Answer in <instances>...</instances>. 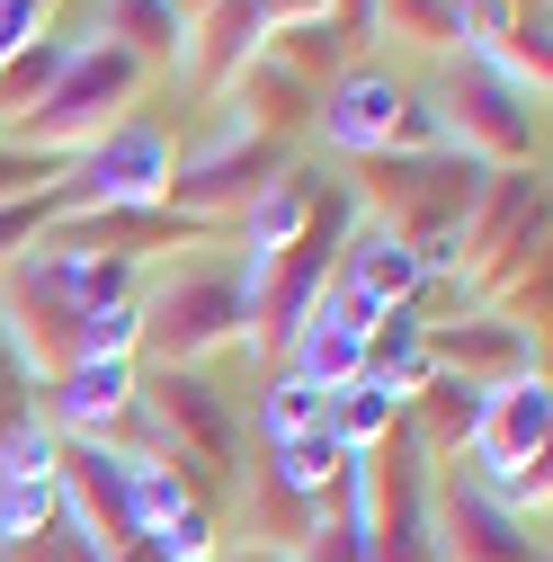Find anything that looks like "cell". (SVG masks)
<instances>
[{
    "label": "cell",
    "mask_w": 553,
    "mask_h": 562,
    "mask_svg": "<svg viewBox=\"0 0 553 562\" xmlns=\"http://www.w3.org/2000/svg\"><path fill=\"white\" fill-rule=\"evenodd\" d=\"M144 313V339L161 348L170 375H196L215 348H250V277L241 259H179Z\"/></svg>",
    "instance_id": "obj_1"
},
{
    "label": "cell",
    "mask_w": 553,
    "mask_h": 562,
    "mask_svg": "<svg viewBox=\"0 0 553 562\" xmlns=\"http://www.w3.org/2000/svg\"><path fill=\"white\" fill-rule=\"evenodd\" d=\"M153 81V63L144 54H125L116 36H72V63L54 72V90L10 125V144H27V153H45V161H63L72 144H99V134L116 125V108Z\"/></svg>",
    "instance_id": "obj_2"
},
{
    "label": "cell",
    "mask_w": 553,
    "mask_h": 562,
    "mask_svg": "<svg viewBox=\"0 0 553 562\" xmlns=\"http://www.w3.org/2000/svg\"><path fill=\"white\" fill-rule=\"evenodd\" d=\"M420 99L438 116V144L464 153V161H527L535 153V90H518L500 63H482V54H464Z\"/></svg>",
    "instance_id": "obj_3"
},
{
    "label": "cell",
    "mask_w": 553,
    "mask_h": 562,
    "mask_svg": "<svg viewBox=\"0 0 553 562\" xmlns=\"http://www.w3.org/2000/svg\"><path fill=\"white\" fill-rule=\"evenodd\" d=\"M268 179H286V144L241 116H224L188 161H170V196H179V224H215L233 205H250Z\"/></svg>",
    "instance_id": "obj_4"
},
{
    "label": "cell",
    "mask_w": 553,
    "mask_h": 562,
    "mask_svg": "<svg viewBox=\"0 0 553 562\" xmlns=\"http://www.w3.org/2000/svg\"><path fill=\"white\" fill-rule=\"evenodd\" d=\"M161 196H170V134L153 116H116L99 144H81L72 188H63V205H81V215H134Z\"/></svg>",
    "instance_id": "obj_5"
},
{
    "label": "cell",
    "mask_w": 553,
    "mask_h": 562,
    "mask_svg": "<svg viewBox=\"0 0 553 562\" xmlns=\"http://www.w3.org/2000/svg\"><path fill=\"white\" fill-rule=\"evenodd\" d=\"M313 125H321V144L330 153H402V134H410V81H393L384 63H349L321 99H313Z\"/></svg>",
    "instance_id": "obj_6"
},
{
    "label": "cell",
    "mask_w": 553,
    "mask_h": 562,
    "mask_svg": "<svg viewBox=\"0 0 553 562\" xmlns=\"http://www.w3.org/2000/svg\"><path fill=\"white\" fill-rule=\"evenodd\" d=\"M375 322H384V304H366L358 286H330L313 295V313L295 322V339H286V375H304L313 393H339L349 375H366V339H375Z\"/></svg>",
    "instance_id": "obj_7"
},
{
    "label": "cell",
    "mask_w": 553,
    "mask_h": 562,
    "mask_svg": "<svg viewBox=\"0 0 553 562\" xmlns=\"http://www.w3.org/2000/svg\"><path fill=\"white\" fill-rule=\"evenodd\" d=\"M125 411H134V358H72L63 384H54V419H45V429L54 438L63 429H72V438H108Z\"/></svg>",
    "instance_id": "obj_8"
},
{
    "label": "cell",
    "mask_w": 553,
    "mask_h": 562,
    "mask_svg": "<svg viewBox=\"0 0 553 562\" xmlns=\"http://www.w3.org/2000/svg\"><path fill=\"white\" fill-rule=\"evenodd\" d=\"M134 402H144V419L179 447V464H188V447H196V456H233V419H224L215 384H196V375H170V367H161V384L134 393Z\"/></svg>",
    "instance_id": "obj_9"
},
{
    "label": "cell",
    "mask_w": 553,
    "mask_h": 562,
    "mask_svg": "<svg viewBox=\"0 0 553 562\" xmlns=\"http://www.w3.org/2000/svg\"><path fill=\"white\" fill-rule=\"evenodd\" d=\"M339 286H358L366 304H384V313H402L410 295H420L429 286V277H420V259H410V241H393L384 224H358L349 233V250H339Z\"/></svg>",
    "instance_id": "obj_10"
},
{
    "label": "cell",
    "mask_w": 553,
    "mask_h": 562,
    "mask_svg": "<svg viewBox=\"0 0 553 562\" xmlns=\"http://www.w3.org/2000/svg\"><path fill=\"white\" fill-rule=\"evenodd\" d=\"M321 429H330L339 456H375L402 429V393H384L375 375H349L339 393H321Z\"/></svg>",
    "instance_id": "obj_11"
},
{
    "label": "cell",
    "mask_w": 553,
    "mask_h": 562,
    "mask_svg": "<svg viewBox=\"0 0 553 562\" xmlns=\"http://www.w3.org/2000/svg\"><path fill=\"white\" fill-rule=\"evenodd\" d=\"M313 224V179H268L250 205H241V259H276V250H295Z\"/></svg>",
    "instance_id": "obj_12"
},
{
    "label": "cell",
    "mask_w": 553,
    "mask_h": 562,
    "mask_svg": "<svg viewBox=\"0 0 553 562\" xmlns=\"http://www.w3.org/2000/svg\"><path fill=\"white\" fill-rule=\"evenodd\" d=\"M268 63H276V72H295L304 90H313V72H349V27H339L330 10H304V19H286V27H276L268 36Z\"/></svg>",
    "instance_id": "obj_13"
},
{
    "label": "cell",
    "mask_w": 553,
    "mask_h": 562,
    "mask_svg": "<svg viewBox=\"0 0 553 562\" xmlns=\"http://www.w3.org/2000/svg\"><path fill=\"white\" fill-rule=\"evenodd\" d=\"M54 518H63V491H54V482H0V553L45 544Z\"/></svg>",
    "instance_id": "obj_14"
},
{
    "label": "cell",
    "mask_w": 553,
    "mask_h": 562,
    "mask_svg": "<svg viewBox=\"0 0 553 562\" xmlns=\"http://www.w3.org/2000/svg\"><path fill=\"white\" fill-rule=\"evenodd\" d=\"M54 473H63V438L36 411H19L10 429H0V482H54Z\"/></svg>",
    "instance_id": "obj_15"
},
{
    "label": "cell",
    "mask_w": 553,
    "mask_h": 562,
    "mask_svg": "<svg viewBox=\"0 0 553 562\" xmlns=\"http://www.w3.org/2000/svg\"><path fill=\"white\" fill-rule=\"evenodd\" d=\"M313 429H321V393H313L304 375H276V384L259 393V438L286 447V438H313Z\"/></svg>",
    "instance_id": "obj_16"
},
{
    "label": "cell",
    "mask_w": 553,
    "mask_h": 562,
    "mask_svg": "<svg viewBox=\"0 0 553 562\" xmlns=\"http://www.w3.org/2000/svg\"><path fill=\"white\" fill-rule=\"evenodd\" d=\"M134 348H144V313H134V295L81 313V330H72V358H134Z\"/></svg>",
    "instance_id": "obj_17"
},
{
    "label": "cell",
    "mask_w": 553,
    "mask_h": 562,
    "mask_svg": "<svg viewBox=\"0 0 553 562\" xmlns=\"http://www.w3.org/2000/svg\"><path fill=\"white\" fill-rule=\"evenodd\" d=\"M45 10H54V0H0V63H19V54L36 45Z\"/></svg>",
    "instance_id": "obj_18"
},
{
    "label": "cell",
    "mask_w": 553,
    "mask_h": 562,
    "mask_svg": "<svg viewBox=\"0 0 553 562\" xmlns=\"http://www.w3.org/2000/svg\"><path fill=\"white\" fill-rule=\"evenodd\" d=\"M27 179H54V161H45V153H27V144H0V205H19V196H27Z\"/></svg>",
    "instance_id": "obj_19"
},
{
    "label": "cell",
    "mask_w": 553,
    "mask_h": 562,
    "mask_svg": "<svg viewBox=\"0 0 553 562\" xmlns=\"http://www.w3.org/2000/svg\"><path fill=\"white\" fill-rule=\"evenodd\" d=\"M36 224H45V205H36V196H19V205H0V259H10L19 241H36Z\"/></svg>",
    "instance_id": "obj_20"
},
{
    "label": "cell",
    "mask_w": 553,
    "mask_h": 562,
    "mask_svg": "<svg viewBox=\"0 0 553 562\" xmlns=\"http://www.w3.org/2000/svg\"><path fill=\"white\" fill-rule=\"evenodd\" d=\"M224 562H295V553H268V544H250V553H224Z\"/></svg>",
    "instance_id": "obj_21"
},
{
    "label": "cell",
    "mask_w": 553,
    "mask_h": 562,
    "mask_svg": "<svg viewBox=\"0 0 553 562\" xmlns=\"http://www.w3.org/2000/svg\"><path fill=\"white\" fill-rule=\"evenodd\" d=\"M304 10H321V0H276V19H304Z\"/></svg>",
    "instance_id": "obj_22"
},
{
    "label": "cell",
    "mask_w": 553,
    "mask_h": 562,
    "mask_svg": "<svg viewBox=\"0 0 553 562\" xmlns=\"http://www.w3.org/2000/svg\"><path fill=\"white\" fill-rule=\"evenodd\" d=\"M179 10H188V19H196V10H205V0H179Z\"/></svg>",
    "instance_id": "obj_23"
}]
</instances>
